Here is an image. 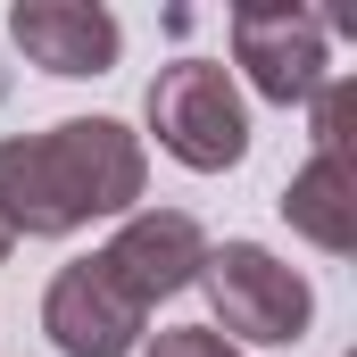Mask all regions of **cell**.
<instances>
[{"label":"cell","mask_w":357,"mask_h":357,"mask_svg":"<svg viewBox=\"0 0 357 357\" xmlns=\"http://www.w3.org/2000/svg\"><path fill=\"white\" fill-rule=\"evenodd\" d=\"M142 133L116 116H67L50 133H8L0 142V225L8 241H67L91 216H133L142 208Z\"/></svg>","instance_id":"6da1fadb"},{"label":"cell","mask_w":357,"mask_h":357,"mask_svg":"<svg viewBox=\"0 0 357 357\" xmlns=\"http://www.w3.org/2000/svg\"><path fill=\"white\" fill-rule=\"evenodd\" d=\"M150 133H158V150L175 167H191V175L241 167L250 158V108L233 91V67H216V59L158 67V84H150Z\"/></svg>","instance_id":"7a4b0ae2"},{"label":"cell","mask_w":357,"mask_h":357,"mask_svg":"<svg viewBox=\"0 0 357 357\" xmlns=\"http://www.w3.org/2000/svg\"><path fill=\"white\" fill-rule=\"evenodd\" d=\"M199 282H208V307H216V333H225V341L282 349V341H299L307 316H316L307 274L282 266V258L258 250V241H225V250H208V258H199Z\"/></svg>","instance_id":"3957f363"},{"label":"cell","mask_w":357,"mask_h":357,"mask_svg":"<svg viewBox=\"0 0 357 357\" xmlns=\"http://www.w3.org/2000/svg\"><path fill=\"white\" fill-rule=\"evenodd\" d=\"M100 266L116 274V291L150 316L158 299H175L199 282V258H208V233H199V216H183V208H133L100 250H91Z\"/></svg>","instance_id":"277c9868"},{"label":"cell","mask_w":357,"mask_h":357,"mask_svg":"<svg viewBox=\"0 0 357 357\" xmlns=\"http://www.w3.org/2000/svg\"><path fill=\"white\" fill-rule=\"evenodd\" d=\"M233 67L250 75L258 100L274 108H307L324 91V17L307 8H233Z\"/></svg>","instance_id":"5b68a950"},{"label":"cell","mask_w":357,"mask_h":357,"mask_svg":"<svg viewBox=\"0 0 357 357\" xmlns=\"http://www.w3.org/2000/svg\"><path fill=\"white\" fill-rule=\"evenodd\" d=\"M142 324L150 316L116 291V274L100 266V258L59 266L50 291H42V333H50L59 357H133L142 349Z\"/></svg>","instance_id":"8992f818"},{"label":"cell","mask_w":357,"mask_h":357,"mask_svg":"<svg viewBox=\"0 0 357 357\" xmlns=\"http://www.w3.org/2000/svg\"><path fill=\"white\" fill-rule=\"evenodd\" d=\"M8 33H17V50H25L42 75H67V84L108 75L116 50H125L116 17H108L100 0H17V8H8Z\"/></svg>","instance_id":"52a82bcc"},{"label":"cell","mask_w":357,"mask_h":357,"mask_svg":"<svg viewBox=\"0 0 357 357\" xmlns=\"http://www.w3.org/2000/svg\"><path fill=\"white\" fill-rule=\"evenodd\" d=\"M282 216H291L299 241L349 258V250H357V167H349V158H307L299 175L282 183Z\"/></svg>","instance_id":"ba28073f"},{"label":"cell","mask_w":357,"mask_h":357,"mask_svg":"<svg viewBox=\"0 0 357 357\" xmlns=\"http://www.w3.org/2000/svg\"><path fill=\"white\" fill-rule=\"evenodd\" d=\"M307 125H316V158H349L357 150V84L349 75H324V91L307 100Z\"/></svg>","instance_id":"9c48e42d"},{"label":"cell","mask_w":357,"mask_h":357,"mask_svg":"<svg viewBox=\"0 0 357 357\" xmlns=\"http://www.w3.org/2000/svg\"><path fill=\"white\" fill-rule=\"evenodd\" d=\"M142 357H241V349H233L216 324H167V333H158Z\"/></svg>","instance_id":"30bf717a"},{"label":"cell","mask_w":357,"mask_h":357,"mask_svg":"<svg viewBox=\"0 0 357 357\" xmlns=\"http://www.w3.org/2000/svg\"><path fill=\"white\" fill-rule=\"evenodd\" d=\"M0 258H8V225H0Z\"/></svg>","instance_id":"8fae6325"}]
</instances>
